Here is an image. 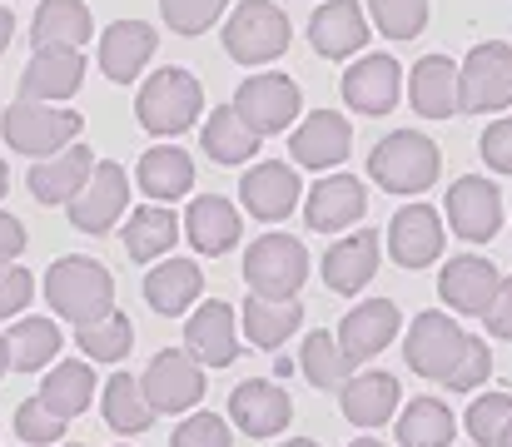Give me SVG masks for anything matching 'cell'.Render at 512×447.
Instances as JSON below:
<instances>
[{"instance_id": "6da1fadb", "label": "cell", "mask_w": 512, "mask_h": 447, "mask_svg": "<svg viewBox=\"0 0 512 447\" xmlns=\"http://www.w3.org/2000/svg\"><path fill=\"white\" fill-rule=\"evenodd\" d=\"M45 298L60 318H70L75 328L105 318L115 308V279L105 264L85 259V254H65L60 264H50L45 274Z\"/></svg>"}, {"instance_id": "7a4b0ae2", "label": "cell", "mask_w": 512, "mask_h": 447, "mask_svg": "<svg viewBox=\"0 0 512 447\" xmlns=\"http://www.w3.org/2000/svg\"><path fill=\"white\" fill-rule=\"evenodd\" d=\"M438 169H443V154L418 130H393L368 154V174L388 194H423V189L438 184Z\"/></svg>"}, {"instance_id": "3957f363", "label": "cell", "mask_w": 512, "mask_h": 447, "mask_svg": "<svg viewBox=\"0 0 512 447\" xmlns=\"http://www.w3.org/2000/svg\"><path fill=\"white\" fill-rule=\"evenodd\" d=\"M199 110H204V90H199V80L189 75V70H155L145 85H140V100H135V115H140V125L150 130V135H160V140H174V135H184L194 120H199Z\"/></svg>"}, {"instance_id": "277c9868", "label": "cell", "mask_w": 512, "mask_h": 447, "mask_svg": "<svg viewBox=\"0 0 512 447\" xmlns=\"http://www.w3.org/2000/svg\"><path fill=\"white\" fill-rule=\"evenodd\" d=\"M468 343H473V333H463L448 313L428 308V313H418V318L408 323L403 358H408V368H413L418 378H428V383H448V378L463 368Z\"/></svg>"}, {"instance_id": "5b68a950", "label": "cell", "mask_w": 512, "mask_h": 447, "mask_svg": "<svg viewBox=\"0 0 512 447\" xmlns=\"http://www.w3.org/2000/svg\"><path fill=\"white\" fill-rule=\"evenodd\" d=\"M224 50L239 65H269L289 50V15L274 0H239L224 20Z\"/></svg>"}, {"instance_id": "8992f818", "label": "cell", "mask_w": 512, "mask_h": 447, "mask_svg": "<svg viewBox=\"0 0 512 447\" xmlns=\"http://www.w3.org/2000/svg\"><path fill=\"white\" fill-rule=\"evenodd\" d=\"M80 115L75 110H60V105H40V100H15L0 120V135L5 145L20 149V154H35V159H50L65 145L80 140Z\"/></svg>"}, {"instance_id": "52a82bcc", "label": "cell", "mask_w": 512, "mask_h": 447, "mask_svg": "<svg viewBox=\"0 0 512 447\" xmlns=\"http://www.w3.org/2000/svg\"><path fill=\"white\" fill-rule=\"evenodd\" d=\"M508 105H512V45L508 40H483L458 65V110L498 115Z\"/></svg>"}, {"instance_id": "ba28073f", "label": "cell", "mask_w": 512, "mask_h": 447, "mask_svg": "<svg viewBox=\"0 0 512 447\" xmlns=\"http://www.w3.org/2000/svg\"><path fill=\"white\" fill-rule=\"evenodd\" d=\"M309 279V254L294 234H264L244 254V284L259 298H294Z\"/></svg>"}, {"instance_id": "9c48e42d", "label": "cell", "mask_w": 512, "mask_h": 447, "mask_svg": "<svg viewBox=\"0 0 512 447\" xmlns=\"http://www.w3.org/2000/svg\"><path fill=\"white\" fill-rule=\"evenodd\" d=\"M299 105H304V95H299V85L289 80V75H279V70H259V75H249L239 90H234V110H239V120L264 140V135H284L294 120H299Z\"/></svg>"}, {"instance_id": "30bf717a", "label": "cell", "mask_w": 512, "mask_h": 447, "mask_svg": "<svg viewBox=\"0 0 512 447\" xmlns=\"http://www.w3.org/2000/svg\"><path fill=\"white\" fill-rule=\"evenodd\" d=\"M140 383H145V398L155 413H184L204 398V363L189 348H165L150 358Z\"/></svg>"}, {"instance_id": "8fae6325", "label": "cell", "mask_w": 512, "mask_h": 447, "mask_svg": "<svg viewBox=\"0 0 512 447\" xmlns=\"http://www.w3.org/2000/svg\"><path fill=\"white\" fill-rule=\"evenodd\" d=\"M125 204H130V174H125L115 159H100L95 174H90V184H85L65 209H70V224H75L80 234H105L110 224H120Z\"/></svg>"}, {"instance_id": "7c38bea8", "label": "cell", "mask_w": 512, "mask_h": 447, "mask_svg": "<svg viewBox=\"0 0 512 447\" xmlns=\"http://www.w3.org/2000/svg\"><path fill=\"white\" fill-rule=\"evenodd\" d=\"M448 224H453L458 239L488 244L503 229V194H498V184L483 179V174H463L448 189Z\"/></svg>"}, {"instance_id": "4fadbf2b", "label": "cell", "mask_w": 512, "mask_h": 447, "mask_svg": "<svg viewBox=\"0 0 512 447\" xmlns=\"http://www.w3.org/2000/svg\"><path fill=\"white\" fill-rule=\"evenodd\" d=\"M299 194H304V179L284 164V159H264L254 164L244 179H239V204L259 219V224H279L299 209Z\"/></svg>"}, {"instance_id": "5bb4252c", "label": "cell", "mask_w": 512, "mask_h": 447, "mask_svg": "<svg viewBox=\"0 0 512 447\" xmlns=\"http://www.w3.org/2000/svg\"><path fill=\"white\" fill-rule=\"evenodd\" d=\"M398 90H403V70L393 55H358L348 70H343V105H353L358 115L378 120L398 105Z\"/></svg>"}, {"instance_id": "9a60e30c", "label": "cell", "mask_w": 512, "mask_h": 447, "mask_svg": "<svg viewBox=\"0 0 512 447\" xmlns=\"http://www.w3.org/2000/svg\"><path fill=\"white\" fill-rule=\"evenodd\" d=\"M398 323H403V313H398L393 298H368V303L348 308L339 323V343H343V353H348V363L358 368V363L378 358L398 338Z\"/></svg>"}, {"instance_id": "2e32d148", "label": "cell", "mask_w": 512, "mask_h": 447, "mask_svg": "<svg viewBox=\"0 0 512 447\" xmlns=\"http://www.w3.org/2000/svg\"><path fill=\"white\" fill-rule=\"evenodd\" d=\"M388 254L403 269H423L443 254V219L433 204H403L388 224Z\"/></svg>"}, {"instance_id": "e0dca14e", "label": "cell", "mask_w": 512, "mask_h": 447, "mask_svg": "<svg viewBox=\"0 0 512 447\" xmlns=\"http://www.w3.org/2000/svg\"><path fill=\"white\" fill-rule=\"evenodd\" d=\"M289 418H294V403L279 383L249 378L229 393V423H239L244 438H274V433L289 428Z\"/></svg>"}, {"instance_id": "ac0fdd59", "label": "cell", "mask_w": 512, "mask_h": 447, "mask_svg": "<svg viewBox=\"0 0 512 447\" xmlns=\"http://www.w3.org/2000/svg\"><path fill=\"white\" fill-rule=\"evenodd\" d=\"M85 80V55L80 50H65V45H50V50H35L25 75H20V100H40V105H55V100H70Z\"/></svg>"}, {"instance_id": "d6986e66", "label": "cell", "mask_w": 512, "mask_h": 447, "mask_svg": "<svg viewBox=\"0 0 512 447\" xmlns=\"http://www.w3.org/2000/svg\"><path fill=\"white\" fill-rule=\"evenodd\" d=\"M498 284H503L498 264H488V259H478V254H458V259H448L443 274H438V298H443L453 313H478V318H483L493 294H498Z\"/></svg>"}, {"instance_id": "ffe728a7", "label": "cell", "mask_w": 512, "mask_h": 447, "mask_svg": "<svg viewBox=\"0 0 512 447\" xmlns=\"http://www.w3.org/2000/svg\"><path fill=\"white\" fill-rule=\"evenodd\" d=\"M363 209H368V189H363V179H353V174H329V179L314 184L309 199H304V219H309V229H319V234L353 229V224L363 219Z\"/></svg>"}, {"instance_id": "44dd1931", "label": "cell", "mask_w": 512, "mask_h": 447, "mask_svg": "<svg viewBox=\"0 0 512 447\" xmlns=\"http://www.w3.org/2000/svg\"><path fill=\"white\" fill-rule=\"evenodd\" d=\"M348 149H353V125L343 120L339 110H314L294 135H289V154H294V164H304V169H334L348 159Z\"/></svg>"}, {"instance_id": "7402d4cb", "label": "cell", "mask_w": 512, "mask_h": 447, "mask_svg": "<svg viewBox=\"0 0 512 447\" xmlns=\"http://www.w3.org/2000/svg\"><path fill=\"white\" fill-rule=\"evenodd\" d=\"M184 348L204 363V368H229L239 358V338H234V308L209 298L189 313L184 323Z\"/></svg>"}, {"instance_id": "603a6c76", "label": "cell", "mask_w": 512, "mask_h": 447, "mask_svg": "<svg viewBox=\"0 0 512 447\" xmlns=\"http://www.w3.org/2000/svg\"><path fill=\"white\" fill-rule=\"evenodd\" d=\"M155 45H160L155 25H145V20H115V25H105V35H100V70H105L115 85H130V80L150 65Z\"/></svg>"}, {"instance_id": "cb8c5ba5", "label": "cell", "mask_w": 512, "mask_h": 447, "mask_svg": "<svg viewBox=\"0 0 512 447\" xmlns=\"http://www.w3.org/2000/svg\"><path fill=\"white\" fill-rule=\"evenodd\" d=\"M309 40L324 60H348L368 45V20L358 0H324L309 20Z\"/></svg>"}, {"instance_id": "d4e9b609", "label": "cell", "mask_w": 512, "mask_h": 447, "mask_svg": "<svg viewBox=\"0 0 512 447\" xmlns=\"http://www.w3.org/2000/svg\"><path fill=\"white\" fill-rule=\"evenodd\" d=\"M184 234H189V244H194L199 254L219 259V254H229V249L239 244L244 219H239V209H234L224 194H199V199L184 209Z\"/></svg>"}, {"instance_id": "484cf974", "label": "cell", "mask_w": 512, "mask_h": 447, "mask_svg": "<svg viewBox=\"0 0 512 447\" xmlns=\"http://www.w3.org/2000/svg\"><path fill=\"white\" fill-rule=\"evenodd\" d=\"M373 274H378V234H373V229L343 234L339 244L324 254V284L343 298L363 294Z\"/></svg>"}, {"instance_id": "4316f807", "label": "cell", "mask_w": 512, "mask_h": 447, "mask_svg": "<svg viewBox=\"0 0 512 447\" xmlns=\"http://www.w3.org/2000/svg\"><path fill=\"white\" fill-rule=\"evenodd\" d=\"M90 174H95L90 145H65L60 154H50V159H35V169H30L25 184H30V194L40 204H70L90 184Z\"/></svg>"}, {"instance_id": "83f0119b", "label": "cell", "mask_w": 512, "mask_h": 447, "mask_svg": "<svg viewBox=\"0 0 512 447\" xmlns=\"http://www.w3.org/2000/svg\"><path fill=\"white\" fill-rule=\"evenodd\" d=\"M339 403H343V418L358 423V428H383L393 413H398V378L393 373H353L348 383L339 388Z\"/></svg>"}, {"instance_id": "f1b7e54d", "label": "cell", "mask_w": 512, "mask_h": 447, "mask_svg": "<svg viewBox=\"0 0 512 447\" xmlns=\"http://www.w3.org/2000/svg\"><path fill=\"white\" fill-rule=\"evenodd\" d=\"M408 100L423 120H448L458 110V65L448 55H423L408 75Z\"/></svg>"}, {"instance_id": "f546056e", "label": "cell", "mask_w": 512, "mask_h": 447, "mask_svg": "<svg viewBox=\"0 0 512 447\" xmlns=\"http://www.w3.org/2000/svg\"><path fill=\"white\" fill-rule=\"evenodd\" d=\"M135 184L155 199V204H174L194 189V159L179 145H155L140 154L135 164Z\"/></svg>"}, {"instance_id": "4dcf8cb0", "label": "cell", "mask_w": 512, "mask_h": 447, "mask_svg": "<svg viewBox=\"0 0 512 447\" xmlns=\"http://www.w3.org/2000/svg\"><path fill=\"white\" fill-rule=\"evenodd\" d=\"M90 5L85 0H40L35 5V25H30V40L35 50H50V45H65V50H80L90 40Z\"/></svg>"}, {"instance_id": "1f68e13d", "label": "cell", "mask_w": 512, "mask_h": 447, "mask_svg": "<svg viewBox=\"0 0 512 447\" xmlns=\"http://www.w3.org/2000/svg\"><path fill=\"white\" fill-rule=\"evenodd\" d=\"M179 224H184V219H174L170 204H140V209L130 214V224H125V254H130L135 264L165 259L174 249V239H179Z\"/></svg>"}, {"instance_id": "d6a6232c", "label": "cell", "mask_w": 512, "mask_h": 447, "mask_svg": "<svg viewBox=\"0 0 512 447\" xmlns=\"http://www.w3.org/2000/svg\"><path fill=\"white\" fill-rule=\"evenodd\" d=\"M199 289H204V274H199V264H189V259H170V264H155L150 274H145V298H150V308L155 313H184L189 303H199Z\"/></svg>"}, {"instance_id": "836d02e7", "label": "cell", "mask_w": 512, "mask_h": 447, "mask_svg": "<svg viewBox=\"0 0 512 447\" xmlns=\"http://www.w3.org/2000/svg\"><path fill=\"white\" fill-rule=\"evenodd\" d=\"M304 323V303L299 298H249L244 303V333H249V343L254 348H279V343H289V333Z\"/></svg>"}, {"instance_id": "e575fe53", "label": "cell", "mask_w": 512, "mask_h": 447, "mask_svg": "<svg viewBox=\"0 0 512 447\" xmlns=\"http://www.w3.org/2000/svg\"><path fill=\"white\" fill-rule=\"evenodd\" d=\"M393 433H398V447H453L458 418H453L448 403H438V398H413V403L398 413Z\"/></svg>"}, {"instance_id": "d590c367", "label": "cell", "mask_w": 512, "mask_h": 447, "mask_svg": "<svg viewBox=\"0 0 512 447\" xmlns=\"http://www.w3.org/2000/svg\"><path fill=\"white\" fill-rule=\"evenodd\" d=\"M100 408H105V423H110L115 433H145V428H155V418H160V413L150 408V398H145V383L130 378V373L105 378Z\"/></svg>"}, {"instance_id": "8d00e7d4", "label": "cell", "mask_w": 512, "mask_h": 447, "mask_svg": "<svg viewBox=\"0 0 512 447\" xmlns=\"http://www.w3.org/2000/svg\"><path fill=\"white\" fill-rule=\"evenodd\" d=\"M199 145H204V154H209L214 164H249V159L259 154V135L239 120L234 105H224V110H214L209 125L199 130Z\"/></svg>"}, {"instance_id": "74e56055", "label": "cell", "mask_w": 512, "mask_h": 447, "mask_svg": "<svg viewBox=\"0 0 512 447\" xmlns=\"http://www.w3.org/2000/svg\"><path fill=\"white\" fill-rule=\"evenodd\" d=\"M40 398L50 403V413H60V418H80L85 408H90V398H95V373H90V358L80 363H55L50 368V378L40 383Z\"/></svg>"}, {"instance_id": "f35d334b", "label": "cell", "mask_w": 512, "mask_h": 447, "mask_svg": "<svg viewBox=\"0 0 512 447\" xmlns=\"http://www.w3.org/2000/svg\"><path fill=\"white\" fill-rule=\"evenodd\" d=\"M60 328L50 323V318H20L10 333H5V353H10V368H20V373H35V368H45L55 353H60Z\"/></svg>"}, {"instance_id": "ab89813d", "label": "cell", "mask_w": 512, "mask_h": 447, "mask_svg": "<svg viewBox=\"0 0 512 447\" xmlns=\"http://www.w3.org/2000/svg\"><path fill=\"white\" fill-rule=\"evenodd\" d=\"M299 368L309 373V383L314 388H343L348 378H353V363H348V353H343L339 333H329V328H319V333H309L304 338V353H299Z\"/></svg>"}, {"instance_id": "60d3db41", "label": "cell", "mask_w": 512, "mask_h": 447, "mask_svg": "<svg viewBox=\"0 0 512 447\" xmlns=\"http://www.w3.org/2000/svg\"><path fill=\"white\" fill-rule=\"evenodd\" d=\"M75 343H80V353H85L90 363H120V358L135 348V328H130V318H125L120 308H110L105 318L75 328Z\"/></svg>"}, {"instance_id": "b9f144b4", "label": "cell", "mask_w": 512, "mask_h": 447, "mask_svg": "<svg viewBox=\"0 0 512 447\" xmlns=\"http://www.w3.org/2000/svg\"><path fill=\"white\" fill-rule=\"evenodd\" d=\"M368 15L388 40H418L428 25V0H368Z\"/></svg>"}, {"instance_id": "7bdbcfd3", "label": "cell", "mask_w": 512, "mask_h": 447, "mask_svg": "<svg viewBox=\"0 0 512 447\" xmlns=\"http://www.w3.org/2000/svg\"><path fill=\"white\" fill-rule=\"evenodd\" d=\"M508 423H512V393L473 398V408H468V433H473V443L498 447L503 433H508Z\"/></svg>"}, {"instance_id": "ee69618b", "label": "cell", "mask_w": 512, "mask_h": 447, "mask_svg": "<svg viewBox=\"0 0 512 447\" xmlns=\"http://www.w3.org/2000/svg\"><path fill=\"white\" fill-rule=\"evenodd\" d=\"M15 433H20V443H35V447H50L65 438V418L60 413H50V403L45 398H30V403H20L15 408Z\"/></svg>"}, {"instance_id": "f6af8a7d", "label": "cell", "mask_w": 512, "mask_h": 447, "mask_svg": "<svg viewBox=\"0 0 512 447\" xmlns=\"http://www.w3.org/2000/svg\"><path fill=\"white\" fill-rule=\"evenodd\" d=\"M229 0H160V15L174 35H204L219 15H224Z\"/></svg>"}, {"instance_id": "bcb514c9", "label": "cell", "mask_w": 512, "mask_h": 447, "mask_svg": "<svg viewBox=\"0 0 512 447\" xmlns=\"http://www.w3.org/2000/svg\"><path fill=\"white\" fill-rule=\"evenodd\" d=\"M170 447H234V438H229V423H224V418L194 413V418H184V423L174 428Z\"/></svg>"}, {"instance_id": "7dc6e473", "label": "cell", "mask_w": 512, "mask_h": 447, "mask_svg": "<svg viewBox=\"0 0 512 447\" xmlns=\"http://www.w3.org/2000/svg\"><path fill=\"white\" fill-rule=\"evenodd\" d=\"M488 373H493V353H488L483 338H473V343H468V358H463V368L448 378V388H453V393H473L478 383H488Z\"/></svg>"}, {"instance_id": "c3c4849f", "label": "cell", "mask_w": 512, "mask_h": 447, "mask_svg": "<svg viewBox=\"0 0 512 447\" xmlns=\"http://www.w3.org/2000/svg\"><path fill=\"white\" fill-rule=\"evenodd\" d=\"M35 294V279L20 264H0V318H15Z\"/></svg>"}, {"instance_id": "681fc988", "label": "cell", "mask_w": 512, "mask_h": 447, "mask_svg": "<svg viewBox=\"0 0 512 447\" xmlns=\"http://www.w3.org/2000/svg\"><path fill=\"white\" fill-rule=\"evenodd\" d=\"M478 149H483L488 169H498V174H512V115H503V120H493V125L483 130V140H478Z\"/></svg>"}, {"instance_id": "f907efd6", "label": "cell", "mask_w": 512, "mask_h": 447, "mask_svg": "<svg viewBox=\"0 0 512 447\" xmlns=\"http://www.w3.org/2000/svg\"><path fill=\"white\" fill-rule=\"evenodd\" d=\"M483 318H488V333H493V338H512V279L498 284V294H493Z\"/></svg>"}, {"instance_id": "816d5d0a", "label": "cell", "mask_w": 512, "mask_h": 447, "mask_svg": "<svg viewBox=\"0 0 512 447\" xmlns=\"http://www.w3.org/2000/svg\"><path fill=\"white\" fill-rule=\"evenodd\" d=\"M25 249V224L15 214H0V264H15Z\"/></svg>"}, {"instance_id": "f5cc1de1", "label": "cell", "mask_w": 512, "mask_h": 447, "mask_svg": "<svg viewBox=\"0 0 512 447\" xmlns=\"http://www.w3.org/2000/svg\"><path fill=\"white\" fill-rule=\"evenodd\" d=\"M10 25H15V20H10V10L0 5V55H5V45H10Z\"/></svg>"}, {"instance_id": "db71d44e", "label": "cell", "mask_w": 512, "mask_h": 447, "mask_svg": "<svg viewBox=\"0 0 512 447\" xmlns=\"http://www.w3.org/2000/svg\"><path fill=\"white\" fill-rule=\"evenodd\" d=\"M5 368H10V353H5V338H0V378H5Z\"/></svg>"}, {"instance_id": "11a10c76", "label": "cell", "mask_w": 512, "mask_h": 447, "mask_svg": "<svg viewBox=\"0 0 512 447\" xmlns=\"http://www.w3.org/2000/svg\"><path fill=\"white\" fill-rule=\"evenodd\" d=\"M284 447H319V443H314V438H289Z\"/></svg>"}, {"instance_id": "9f6ffc18", "label": "cell", "mask_w": 512, "mask_h": 447, "mask_svg": "<svg viewBox=\"0 0 512 447\" xmlns=\"http://www.w3.org/2000/svg\"><path fill=\"white\" fill-rule=\"evenodd\" d=\"M348 447H383V443H378V438H353Z\"/></svg>"}, {"instance_id": "6f0895ef", "label": "cell", "mask_w": 512, "mask_h": 447, "mask_svg": "<svg viewBox=\"0 0 512 447\" xmlns=\"http://www.w3.org/2000/svg\"><path fill=\"white\" fill-rule=\"evenodd\" d=\"M10 189V174H5V159H0V194Z\"/></svg>"}, {"instance_id": "680465c9", "label": "cell", "mask_w": 512, "mask_h": 447, "mask_svg": "<svg viewBox=\"0 0 512 447\" xmlns=\"http://www.w3.org/2000/svg\"><path fill=\"white\" fill-rule=\"evenodd\" d=\"M498 447H512V423H508V433H503V443H498Z\"/></svg>"}]
</instances>
